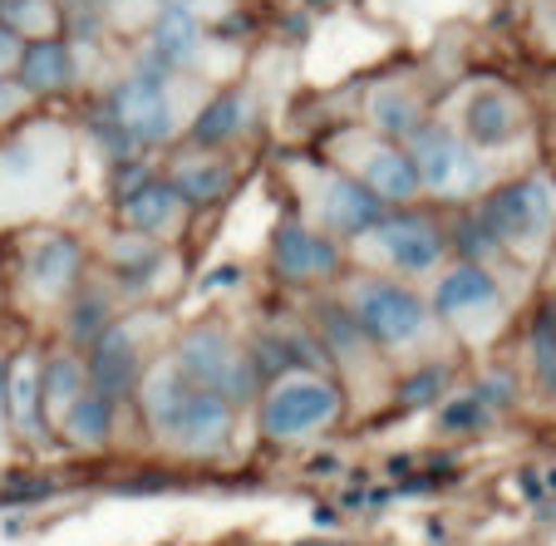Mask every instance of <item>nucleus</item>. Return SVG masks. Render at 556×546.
Listing matches in <instances>:
<instances>
[{"label":"nucleus","instance_id":"obj_1","mask_svg":"<svg viewBox=\"0 0 556 546\" xmlns=\"http://www.w3.org/2000/svg\"><path fill=\"white\" fill-rule=\"evenodd\" d=\"M207 79L198 74H178V69H143L128 64L104 85L94 114L109 128L128 138L138 153H157V148L182 143L188 118L198 114V104L207 99Z\"/></svg>","mask_w":556,"mask_h":546},{"label":"nucleus","instance_id":"obj_2","mask_svg":"<svg viewBox=\"0 0 556 546\" xmlns=\"http://www.w3.org/2000/svg\"><path fill=\"white\" fill-rule=\"evenodd\" d=\"M138 409H143L148 429L157 439H168L192 453L222 448L231 433V399H222L217 389L192 384L173 355L153 359L143 369V379H138Z\"/></svg>","mask_w":556,"mask_h":546},{"label":"nucleus","instance_id":"obj_3","mask_svg":"<svg viewBox=\"0 0 556 546\" xmlns=\"http://www.w3.org/2000/svg\"><path fill=\"white\" fill-rule=\"evenodd\" d=\"M345 310L359 326V335L379 350H404L419 345L429 335V295H419L414 285H404L400 276H359L345 291Z\"/></svg>","mask_w":556,"mask_h":546},{"label":"nucleus","instance_id":"obj_4","mask_svg":"<svg viewBox=\"0 0 556 546\" xmlns=\"http://www.w3.org/2000/svg\"><path fill=\"white\" fill-rule=\"evenodd\" d=\"M326 163H336L340 173L369 188L384 207H409L419 202V173H414L404 143H389V138L369 134L365 124H345L326 138Z\"/></svg>","mask_w":556,"mask_h":546},{"label":"nucleus","instance_id":"obj_5","mask_svg":"<svg viewBox=\"0 0 556 546\" xmlns=\"http://www.w3.org/2000/svg\"><path fill=\"white\" fill-rule=\"evenodd\" d=\"M291 178L305 202V221L320 227L326 237H350L355 242L359 231H369L389 212L375 192L359 188L350 173H340L326 158H291Z\"/></svg>","mask_w":556,"mask_h":546},{"label":"nucleus","instance_id":"obj_6","mask_svg":"<svg viewBox=\"0 0 556 546\" xmlns=\"http://www.w3.org/2000/svg\"><path fill=\"white\" fill-rule=\"evenodd\" d=\"M472 217L493 237V246L536 252L556 227V188L542 173H522V178H507V182H497L493 192H483V202H478Z\"/></svg>","mask_w":556,"mask_h":546},{"label":"nucleus","instance_id":"obj_7","mask_svg":"<svg viewBox=\"0 0 556 546\" xmlns=\"http://www.w3.org/2000/svg\"><path fill=\"white\" fill-rule=\"evenodd\" d=\"M414 173H419V192L439 202H463L483 188V153L458 134L443 114H429L409 138H404Z\"/></svg>","mask_w":556,"mask_h":546},{"label":"nucleus","instance_id":"obj_8","mask_svg":"<svg viewBox=\"0 0 556 546\" xmlns=\"http://www.w3.org/2000/svg\"><path fill=\"white\" fill-rule=\"evenodd\" d=\"M355 246L365 256H375L389 276H429L448 256V231L433 217H424V212L389 207L375 227L359 231Z\"/></svg>","mask_w":556,"mask_h":546},{"label":"nucleus","instance_id":"obj_9","mask_svg":"<svg viewBox=\"0 0 556 546\" xmlns=\"http://www.w3.org/2000/svg\"><path fill=\"white\" fill-rule=\"evenodd\" d=\"M336 414H340V384L326 379L320 369L276 374L262 389V404H256V419H262L266 439H301V433L326 429Z\"/></svg>","mask_w":556,"mask_h":546},{"label":"nucleus","instance_id":"obj_10","mask_svg":"<svg viewBox=\"0 0 556 546\" xmlns=\"http://www.w3.org/2000/svg\"><path fill=\"white\" fill-rule=\"evenodd\" d=\"M453 128L468 138L478 153H497V148H513L527 128V104L513 85L483 74V79H468V85L453 94Z\"/></svg>","mask_w":556,"mask_h":546},{"label":"nucleus","instance_id":"obj_11","mask_svg":"<svg viewBox=\"0 0 556 546\" xmlns=\"http://www.w3.org/2000/svg\"><path fill=\"white\" fill-rule=\"evenodd\" d=\"M173 359H178V369L192 379V384L202 389H217L222 399L242 404L256 394V369L252 359H247V350L237 345V340L227 335L222 326H192L182 330V340L173 345Z\"/></svg>","mask_w":556,"mask_h":546},{"label":"nucleus","instance_id":"obj_12","mask_svg":"<svg viewBox=\"0 0 556 546\" xmlns=\"http://www.w3.org/2000/svg\"><path fill=\"white\" fill-rule=\"evenodd\" d=\"M262 124V99L247 79H227V85H212L207 99L198 104V114L188 118V134L182 143L192 148H242V138L256 134Z\"/></svg>","mask_w":556,"mask_h":546},{"label":"nucleus","instance_id":"obj_13","mask_svg":"<svg viewBox=\"0 0 556 546\" xmlns=\"http://www.w3.org/2000/svg\"><path fill=\"white\" fill-rule=\"evenodd\" d=\"M99 45H70L64 35H54V40H35L25 45V60L21 69H15V79L25 85V94L35 99V104H50V99H70L74 89H85L89 79V54H94Z\"/></svg>","mask_w":556,"mask_h":546},{"label":"nucleus","instance_id":"obj_14","mask_svg":"<svg viewBox=\"0 0 556 546\" xmlns=\"http://www.w3.org/2000/svg\"><path fill=\"white\" fill-rule=\"evenodd\" d=\"M157 173L173 182V192H178L192 212H198V207H217V202L231 198V188H237V163H231L227 148L173 143L168 163H163Z\"/></svg>","mask_w":556,"mask_h":546},{"label":"nucleus","instance_id":"obj_15","mask_svg":"<svg viewBox=\"0 0 556 546\" xmlns=\"http://www.w3.org/2000/svg\"><path fill=\"white\" fill-rule=\"evenodd\" d=\"M429 310L448 326H463V320L478 316H497L503 310V291H497V276L488 271L483 262H453L439 271L429 291Z\"/></svg>","mask_w":556,"mask_h":546},{"label":"nucleus","instance_id":"obj_16","mask_svg":"<svg viewBox=\"0 0 556 546\" xmlns=\"http://www.w3.org/2000/svg\"><path fill=\"white\" fill-rule=\"evenodd\" d=\"M271 266L281 281H330L340 271V246L305 217H286L271 231Z\"/></svg>","mask_w":556,"mask_h":546},{"label":"nucleus","instance_id":"obj_17","mask_svg":"<svg viewBox=\"0 0 556 546\" xmlns=\"http://www.w3.org/2000/svg\"><path fill=\"white\" fill-rule=\"evenodd\" d=\"M21 276L40 301H64L74 295L79 276H85V246L74 242L70 231H35L30 246H25V262H21Z\"/></svg>","mask_w":556,"mask_h":546},{"label":"nucleus","instance_id":"obj_18","mask_svg":"<svg viewBox=\"0 0 556 546\" xmlns=\"http://www.w3.org/2000/svg\"><path fill=\"white\" fill-rule=\"evenodd\" d=\"M89 384L109 399L134 394L143 379V350H138V320H109L94 340H89Z\"/></svg>","mask_w":556,"mask_h":546},{"label":"nucleus","instance_id":"obj_19","mask_svg":"<svg viewBox=\"0 0 556 546\" xmlns=\"http://www.w3.org/2000/svg\"><path fill=\"white\" fill-rule=\"evenodd\" d=\"M114 212H118V227L143 231V237L163 242V237H178L192 207L173 192V182L163 178V173H153V178H143L138 188H128L124 198H114Z\"/></svg>","mask_w":556,"mask_h":546},{"label":"nucleus","instance_id":"obj_20","mask_svg":"<svg viewBox=\"0 0 556 546\" xmlns=\"http://www.w3.org/2000/svg\"><path fill=\"white\" fill-rule=\"evenodd\" d=\"M429 118V99L419 94L409 74H389V79H375L365 89V128L389 143H404L414 128Z\"/></svg>","mask_w":556,"mask_h":546},{"label":"nucleus","instance_id":"obj_21","mask_svg":"<svg viewBox=\"0 0 556 546\" xmlns=\"http://www.w3.org/2000/svg\"><path fill=\"white\" fill-rule=\"evenodd\" d=\"M40 359L35 350H21L5 359V419L21 433H40Z\"/></svg>","mask_w":556,"mask_h":546},{"label":"nucleus","instance_id":"obj_22","mask_svg":"<svg viewBox=\"0 0 556 546\" xmlns=\"http://www.w3.org/2000/svg\"><path fill=\"white\" fill-rule=\"evenodd\" d=\"M114 429V399L99 394L94 384H85L74 394V404L60 414V433L74 443V448H99Z\"/></svg>","mask_w":556,"mask_h":546},{"label":"nucleus","instance_id":"obj_23","mask_svg":"<svg viewBox=\"0 0 556 546\" xmlns=\"http://www.w3.org/2000/svg\"><path fill=\"white\" fill-rule=\"evenodd\" d=\"M104 256H109V271L118 276V285H143L148 276L163 266V242H157V237H143V231L118 227Z\"/></svg>","mask_w":556,"mask_h":546},{"label":"nucleus","instance_id":"obj_24","mask_svg":"<svg viewBox=\"0 0 556 546\" xmlns=\"http://www.w3.org/2000/svg\"><path fill=\"white\" fill-rule=\"evenodd\" d=\"M89 384V369L85 359L74 355V350H60V355H50L40 365V409L50 414L54 423H60V414L74 404V394Z\"/></svg>","mask_w":556,"mask_h":546},{"label":"nucleus","instance_id":"obj_25","mask_svg":"<svg viewBox=\"0 0 556 546\" xmlns=\"http://www.w3.org/2000/svg\"><path fill=\"white\" fill-rule=\"evenodd\" d=\"M0 25H5L11 35H21L25 45L64 35L60 0H0Z\"/></svg>","mask_w":556,"mask_h":546},{"label":"nucleus","instance_id":"obj_26","mask_svg":"<svg viewBox=\"0 0 556 546\" xmlns=\"http://www.w3.org/2000/svg\"><path fill=\"white\" fill-rule=\"evenodd\" d=\"M99 11V21H104V30H109V40H138V35L148 30V25L163 15V0H89Z\"/></svg>","mask_w":556,"mask_h":546},{"label":"nucleus","instance_id":"obj_27","mask_svg":"<svg viewBox=\"0 0 556 546\" xmlns=\"http://www.w3.org/2000/svg\"><path fill=\"white\" fill-rule=\"evenodd\" d=\"M532 374L546 394L556 389V310L552 305H542L532 320Z\"/></svg>","mask_w":556,"mask_h":546},{"label":"nucleus","instance_id":"obj_28","mask_svg":"<svg viewBox=\"0 0 556 546\" xmlns=\"http://www.w3.org/2000/svg\"><path fill=\"white\" fill-rule=\"evenodd\" d=\"M109 320H114V310H109V295L104 291L74 295V305H70V340H74V345H89V340H94Z\"/></svg>","mask_w":556,"mask_h":546},{"label":"nucleus","instance_id":"obj_29","mask_svg":"<svg viewBox=\"0 0 556 546\" xmlns=\"http://www.w3.org/2000/svg\"><path fill=\"white\" fill-rule=\"evenodd\" d=\"M483 414H488V399H483V394H458V399L439 404V429H448V433L478 429V423H483Z\"/></svg>","mask_w":556,"mask_h":546},{"label":"nucleus","instance_id":"obj_30","mask_svg":"<svg viewBox=\"0 0 556 546\" xmlns=\"http://www.w3.org/2000/svg\"><path fill=\"white\" fill-rule=\"evenodd\" d=\"M35 99L25 94L21 79H0V134H11V128H21L25 118H35Z\"/></svg>","mask_w":556,"mask_h":546},{"label":"nucleus","instance_id":"obj_31","mask_svg":"<svg viewBox=\"0 0 556 546\" xmlns=\"http://www.w3.org/2000/svg\"><path fill=\"white\" fill-rule=\"evenodd\" d=\"M439 394H443V369L439 365H424V369H414L409 379H400V399L409 404V409L439 404Z\"/></svg>","mask_w":556,"mask_h":546},{"label":"nucleus","instance_id":"obj_32","mask_svg":"<svg viewBox=\"0 0 556 546\" xmlns=\"http://www.w3.org/2000/svg\"><path fill=\"white\" fill-rule=\"evenodd\" d=\"M168 11H182V15H192V21H202V25H217L222 15L231 11V0H163Z\"/></svg>","mask_w":556,"mask_h":546},{"label":"nucleus","instance_id":"obj_33","mask_svg":"<svg viewBox=\"0 0 556 546\" xmlns=\"http://www.w3.org/2000/svg\"><path fill=\"white\" fill-rule=\"evenodd\" d=\"M21 60H25V40H21V35H11L5 25H0V79H15Z\"/></svg>","mask_w":556,"mask_h":546},{"label":"nucleus","instance_id":"obj_34","mask_svg":"<svg viewBox=\"0 0 556 546\" xmlns=\"http://www.w3.org/2000/svg\"><path fill=\"white\" fill-rule=\"evenodd\" d=\"M0 419H5V355H0Z\"/></svg>","mask_w":556,"mask_h":546},{"label":"nucleus","instance_id":"obj_35","mask_svg":"<svg viewBox=\"0 0 556 546\" xmlns=\"http://www.w3.org/2000/svg\"><path fill=\"white\" fill-rule=\"evenodd\" d=\"M542 5H546V11H556V0H542Z\"/></svg>","mask_w":556,"mask_h":546}]
</instances>
